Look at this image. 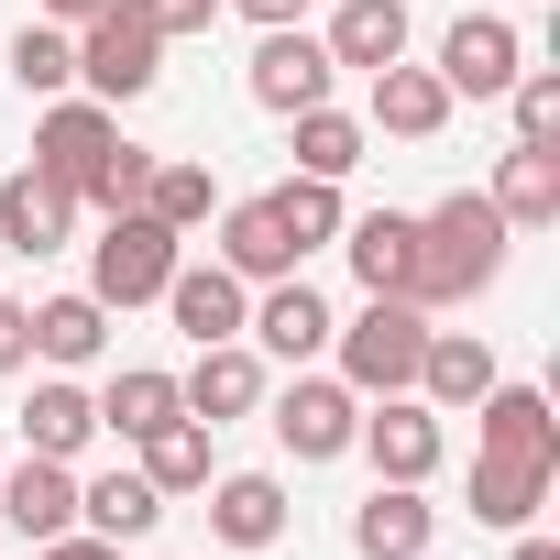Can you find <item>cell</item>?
<instances>
[{"label":"cell","mask_w":560,"mask_h":560,"mask_svg":"<svg viewBox=\"0 0 560 560\" xmlns=\"http://www.w3.org/2000/svg\"><path fill=\"white\" fill-rule=\"evenodd\" d=\"M505 209L483 187H451L440 209H418V264H407V298L418 308H472L494 275H505Z\"/></svg>","instance_id":"1"},{"label":"cell","mask_w":560,"mask_h":560,"mask_svg":"<svg viewBox=\"0 0 560 560\" xmlns=\"http://www.w3.org/2000/svg\"><path fill=\"white\" fill-rule=\"evenodd\" d=\"M330 352H341V385L352 396H407L418 385V352H429V308L418 298H363V319H341Z\"/></svg>","instance_id":"2"},{"label":"cell","mask_w":560,"mask_h":560,"mask_svg":"<svg viewBox=\"0 0 560 560\" xmlns=\"http://www.w3.org/2000/svg\"><path fill=\"white\" fill-rule=\"evenodd\" d=\"M154 78H165V34L132 12V0H100V12L78 23V89L132 110V100H154Z\"/></svg>","instance_id":"3"},{"label":"cell","mask_w":560,"mask_h":560,"mask_svg":"<svg viewBox=\"0 0 560 560\" xmlns=\"http://www.w3.org/2000/svg\"><path fill=\"white\" fill-rule=\"evenodd\" d=\"M176 253H187V242H176L154 209H110L100 242H89V298H100V308H154L165 275H176Z\"/></svg>","instance_id":"4"},{"label":"cell","mask_w":560,"mask_h":560,"mask_svg":"<svg viewBox=\"0 0 560 560\" xmlns=\"http://www.w3.org/2000/svg\"><path fill=\"white\" fill-rule=\"evenodd\" d=\"M264 418H275V440H287V462H341L352 451V429H363V396L341 385V374H287V385H264Z\"/></svg>","instance_id":"5"},{"label":"cell","mask_w":560,"mask_h":560,"mask_svg":"<svg viewBox=\"0 0 560 560\" xmlns=\"http://www.w3.org/2000/svg\"><path fill=\"white\" fill-rule=\"evenodd\" d=\"M352 451L374 462V483H429V472L451 462V418H440L429 396H363Z\"/></svg>","instance_id":"6"},{"label":"cell","mask_w":560,"mask_h":560,"mask_svg":"<svg viewBox=\"0 0 560 560\" xmlns=\"http://www.w3.org/2000/svg\"><path fill=\"white\" fill-rule=\"evenodd\" d=\"M549 483H560V451H527V440H472V527H538V505H549Z\"/></svg>","instance_id":"7"},{"label":"cell","mask_w":560,"mask_h":560,"mask_svg":"<svg viewBox=\"0 0 560 560\" xmlns=\"http://www.w3.org/2000/svg\"><path fill=\"white\" fill-rule=\"evenodd\" d=\"M330 330H341V319H330V298L308 287V275H275V287L253 298V319H242V341H253L264 363H287V374H298V363H319V352H330Z\"/></svg>","instance_id":"8"},{"label":"cell","mask_w":560,"mask_h":560,"mask_svg":"<svg viewBox=\"0 0 560 560\" xmlns=\"http://www.w3.org/2000/svg\"><path fill=\"white\" fill-rule=\"evenodd\" d=\"M330 78H341V67H330V45H319L308 23H275V34L253 45V67H242V89H253L275 121H287V110H319Z\"/></svg>","instance_id":"9"},{"label":"cell","mask_w":560,"mask_h":560,"mask_svg":"<svg viewBox=\"0 0 560 560\" xmlns=\"http://www.w3.org/2000/svg\"><path fill=\"white\" fill-rule=\"evenodd\" d=\"M67 242H78V187L45 176V165H12V176H0V253L45 264V253H67Z\"/></svg>","instance_id":"10"},{"label":"cell","mask_w":560,"mask_h":560,"mask_svg":"<svg viewBox=\"0 0 560 560\" xmlns=\"http://www.w3.org/2000/svg\"><path fill=\"white\" fill-rule=\"evenodd\" d=\"M0 527H12L23 549L67 538V527H78V462H45V451L0 462Z\"/></svg>","instance_id":"11"},{"label":"cell","mask_w":560,"mask_h":560,"mask_svg":"<svg viewBox=\"0 0 560 560\" xmlns=\"http://www.w3.org/2000/svg\"><path fill=\"white\" fill-rule=\"evenodd\" d=\"M516 56H527V45H516L505 12H462V23L440 34V89H451V100H505V89H516Z\"/></svg>","instance_id":"12"},{"label":"cell","mask_w":560,"mask_h":560,"mask_svg":"<svg viewBox=\"0 0 560 560\" xmlns=\"http://www.w3.org/2000/svg\"><path fill=\"white\" fill-rule=\"evenodd\" d=\"M110 143H121V110H110V100H45V121H34V165L67 176L78 198H89V176L110 165Z\"/></svg>","instance_id":"13"},{"label":"cell","mask_w":560,"mask_h":560,"mask_svg":"<svg viewBox=\"0 0 560 560\" xmlns=\"http://www.w3.org/2000/svg\"><path fill=\"white\" fill-rule=\"evenodd\" d=\"M176 407H187L198 429L253 418V407H264V352H253V341H198V363L176 374Z\"/></svg>","instance_id":"14"},{"label":"cell","mask_w":560,"mask_h":560,"mask_svg":"<svg viewBox=\"0 0 560 560\" xmlns=\"http://www.w3.org/2000/svg\"><path fill=\"white\" fill-rule=\"evenodd\" d=\"M187 341H242V319H253V287H242V275L209 253V264H187L176 253V275H165V298H154Z\"/></svg>","instance_id":"15"},{"label":"cell","mask_w":560,"mask_h":560,"mask_svg":"<svg viewBox=\"0 0 560 560\" xmlns=\"http://www.w3.org/2000/svg\"><path fill=\"white\" fill-rule=\"evenodd\" d=\"M198 494H209V538L220 549H275L287 516H298L287 505V472H209Z\"/></svg>","instance_id":"16"},{"label":"cell","mask_w":560,"mask_h":560,"mask_svg":"<svg viewBox=\"0 0 560 560\" xmlns=\"http://www.w3.org/2000/svg\"><path fill=\"white\" fill-rule=\"evenodd\" d=\"M363 132H385V143H440L451 132V89H440V67H374V100H363Z\"/></svg>","instance_id":"17"},{"label":"cell","mask_w":560,"mask_h":560,"mask_svg":"<svg viewBox=\"0 0 560 560\" xmlns=\"http://www.w3.org/2000/svg\"><path fill=\"white\" fill-rule=\"evenodd\" d=\"M407 396H429L440 418H472L483 396H494V341L483 330H429V352H418V385Z\"/></svg>","instance_id":"18"},{"label":"cell","mask_w":560,"mask_h":560,"mask_svg":"<svg viewBox=\"0 0 560 560\" xmlns=\"http://www.w3.org/2000/svg\"><path fill=\"white\" fill-rule=\"evenodd\" d=\"M429 538H440L429 483H374V494L352 505V549H363V560H429Z\"/></svg>","instance_id":"19"},{"label":"cell","mask_w":560,"mask_h":560,"mask_svg":"<svg viewBox=\"0 0 560 560\" xmlns=\"http://www.w3.org/2000/svg\"><path fill=\"white\" fill-rule=\"evenodd\" d=\"M220 264L242 275V287H275V275H298L308 253L287 242V220H275V198H231V209H220Z\"/></svg>","instance_id":"20"},{"label":"cell","mask_w":560,"mask_h":560,"mask_svg":"<svg viewBox=\"0 0 560 560\" xmlns=\"http://www.w3.org/2000/svg\"><path fill=\"white\" fill-rule=\"evenodd\" d=\"M341 253H352V275H363V298H407L418 209H363V220H341Z\"/></svg>","instance_id":"21"},{"label":"cell","mask_w":560,"mask_h":560,"mask_svg":"<svg viewBox=\"0 0 560 560\" xmlns=\"http://www.w3.org/2000/svg\"><path fill=\"white\" fill-rule=\"evenodd\" d=\"M483 198L505 209V231H549L560 220V143H505Z\"/></svg>","instance_id":"22"},{"label":"cell","mask_w":560,"mask_h":560,"mask_svg":"<svg viewBox=\"0 0 560 560\" xmlns=\"http://www.w3.org/2000/svg\"><path fill=\"white\" fill-rule=\"evenodd\" d=\"M100 440V396L78 385V374H45L34 396H23V451H45V462H78Z\"/></svg>","instance_id":"23"},{"label":"cell","mask_w":560,"mask_h":560,"mask_svg":"<svg viewBox=\"0 0 560 560\" xmlns=\"http://www.w3.org/2000/svg\"><path fill=\"white\" fill-rule=\"evenodd\" d=\"M287 154H298V176H352L363 154H374V132H363V110H341V100H319V110H287Z\"/></svg>","instance_id":"24"},{"label":"cell","mask_w":560,"mask_h":560,"mask_svg":"<svg viewBox=\"0 0 560 560\" xmlns=\"http://www.w3.org/2000/svg\"><path fill=\"white\" fill-rule=\"evenodd\" d=\"M100 352H110V308H100L89 287H78V298H45V308H34V363H45V374H89Z\"/></svg>","instance_id":"25"},{"label":"cell","mask_w":560,"mask_h":560,"mask_svg":"<svg viewBox=\"0 0 560 560\" xmlns=\"http://www.w3.org/2000/svg\"><path fill=\"white\" fill-rule=\"evenodd\" d=\"M78 527L110 538V549H132V538L165 527V494H154L143 472H89V483H78Z\"/></svg>","instance_id":"26"},{"label":"cell","mask_w":560,"mask_h":560,"mask_svg":"<svg viewBox=\"0 0 560 560\" xmlns=\"http://www.w3.org/2000/svg\"><path fill=\"white\" fill-rule=\"evenodd\" d=\"M319 45H330V67H363V78L396 67V56H407V0H341Z\"/></svg>","instance_id":"27"},{"label":"cell","mask_w":560,"mask_h":560,"mask_svg":"<svg viewBox=\"0 0 560 560\" xmlns=\"http://www.w3.org/2000/svg\"><path fill=\"white\" fill-rule=\"evenodd\" d=\"M165 418H187L165 363H121V374L100 385V429H110V440H143V429H165Z\"/></svg>","instance_id":"28"},{"label":"cell","mask_w":560,"mask_h":560,"mask_svg":"<svg viewBox=\"0 0 560 560\" xmlns=\"http://www.w3.org/2000/svg\"><path fill=\"white\" fill-rule=\"evenodd\" d=\"M143 209L187 242V231H209L220 220V176L209 165H187V154H154V176H143Z\"/></svg>","instance_id":"29"},{"label":"cell","mask_w":560,"mask_h":560,"mask_svg":"<svg viewBox=\"0 0 560 560\" xmlns=\"http://www.w3.org/2000/svg\"><path fill=\"white\" fill-rule=\"evenodd\" d=\"M132 451H143V462H132V472H143V483H154V494H165V505H176V494H198V483H209V429H198V418H165V429H143V440H132Z\"/></svg>","instance_id":"30"},{"label":"cell","mask_w":560,"mask_h":560,"mask_svg":"<svg viewBox=\"0 0 560 560\" xmlns=\"http://www.w3.org/2000/svg\"><path fill=\"white\" fill-rule=\"evenodd\" d=\"M12 89L23 100H67L78 89V34L67 23H23L12 34Z\"/></svg>","instance_id":"31"},{"label":"cell","mask_w":560,"mask_h":560,"mask_svg":"<svg viewBox=\"0 0 560 560\" xmlns=\"http://www.w3.org/2000/svg\"><path fill=\"white\" fill-rule=\"evenodd\" d=\"M264 198H275V220H287V242H298V253H319V242H341V220H352L330 176H287V187H264Z\"/></svg>","instance_id":"32"},{"label":"cell","mask_w":560,"mask_h":560,"mask_svg":"<svg viewBox=\"0 0 560 560\" xmlns=\"http://www.w3.org/2000/svg\"><path fill=\"white\" fill-rule=\"evenodd\" d=\"M505 110H516V143H560V78L549 67H516Z\"/></svg>","instance_id":"33"},{"label":"cell","mask_w":560,"mask_h":560,"mask_svg":"<svg viewBox=\"0 0 560 560\" xmlns=\"http://www.w3.org/2000/svg\"><path fill=\"white\" fill-rule=\"evenodd\" d=\"M143 176H154V154H143V143H110V165L89 176L78 209H100V220H110V209H143Z\"/></svg>","instance_id":"34"},{"label":"cell","mask_w":560,"mask_h":560,"mask_svg":"<svg viewBox=\"0 0 560 560\" xmlns=\"http://www.w3.org/2000/svg\"><path fill=\"white\" fill-rule=\"evenodd\" d=\"M132 12H143V23L176 45V34H209V23H220V0H132Z\"/></svg>","instance_id":"35"},{"label":"cell","mask_w":560,"mask_h":560,"mask_svg":"<svg viewBox=\"0 0 560 560\" xmlns=\"http://www.w3.org/2000/svg\"><path fill=\"white\" fill-rule=\"evenodd\" d=\"M23 363H34V308L0 298V374H23Z\"/></svg>","instance_id":"36"},{"label":"cell","mask_w":560,"mask_h":560,"mask_svg":"<svg viewBox=\"0 0 560 560\" xmlns=\"http://www.w3.org/2000/svg\"><path fill=\"white\" fill-rule=\"evenodd\" d=\"M220 12H242L253 34H275V23H308V0H220Z\"/></svg>","instance_id":"37"},{"label":"cell","mask_w":560,"mask_h":560,"mask_svg":"<svg viewBox=\"0 0 560 560\" xmlns=\"http://www.w3.org/2000/svg\"><path fill=\"white\" fill-rule=\"evenodd\" d=\"M34 560H121V549H110V538H89V527H67V538H45Z\"/></svg>","instance_id":"38"},{"label":"cell","mask_w":560,"mask_h":560,"mask_svg":"<svg viewBox=\"0 0 560 560\" xmlns=\"http://www.w3.org/2000/svg\"><path fill=\"white\" fill-rule=\"evenodd\" d=\"M505 560H560V538H538V527H516V549Z\"/></svg>","instance_id":"39"},{"label":"cell","mask_w":560,"mask_h":560,"mask_svg":"<svg viewBox=\"0 0 560 560\" xmlns=\"http://www.w3.org/2000/svg\"><path fill=\"white\" fill-rule=\"evenodd\" d=\"M89 12H100V0H45V23H67V34H78Z\"/></svg>","instance_id":"40"},{"label":"cell","mask_w":560,"mask_h":560,"mask_svg":"<svg viewBox=\"0 0 560 560\" xmlns=\"http://www.w3.org/2000/svg\"><path fill=\"white\" fill-rule=\"evenodd\" d=\"M0 264H12V253H0Z\"/></svg>","instance_id":"41"}]
</instances>
